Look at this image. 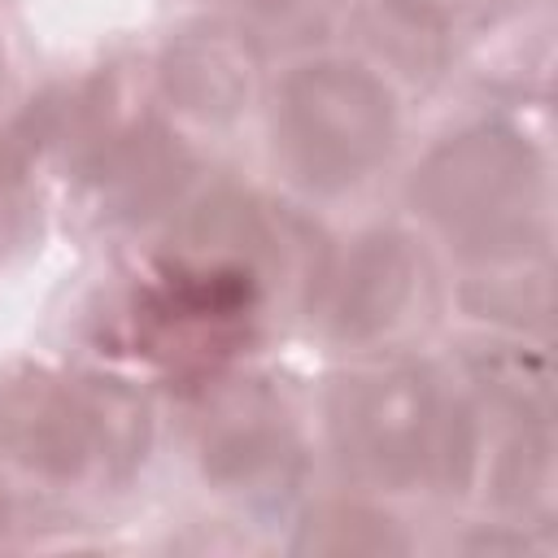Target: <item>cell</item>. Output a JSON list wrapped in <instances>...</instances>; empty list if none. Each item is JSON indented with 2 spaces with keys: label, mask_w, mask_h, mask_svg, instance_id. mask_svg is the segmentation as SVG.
Listing matches in <instances>:
<instances>
[{
  "label": "cell",
  "mask_w": 558,
  "mask_h": 558,
  "mask_svg": "<svg viewBox=\"0 0 558 558\" xmlns=\"http://www.w3.org/2000/svg\"><path fill=\"white\" fill-rule=\"evenodd\" d=\"M52 205L118 253L157 231L209 174V148L174 126L148 83L144 52H113L35 96Z\"/></svg>",
  "instance_id": "cell-1"
},
{
  "label": "cell",
  "mask_w": 558,
  "mask_h": 558,
  "mask_svg": "<svg viewBox=\"0 0 558 558\" xmlns=\"http://www.w3.org/2000/svg\"><path fill=\"white\" fill-rule=\"evenodd\" d=\"M161 397L92 357H13L0 366V480L13 493L92 506L122 497L148 471Z\"/></svg>",
  "instance_id": "cell-2"
},
{
  "label": "cell",
  "mask_w": 558,
  "mask_h": 558,
  "mask_svg": "<svg viewBox=\"0 0 558 558\" xmlns=\"http://www.w3.org/2000/svg\"><path fill=\"white\" fill-rule=\"evenodd\" d=\"M549 109L480 105L436 131L405 170V218L453 270L554 257Z\"/></svg>",
  "instance_id": "cell-3"
},
{
  "label": "cell",
  "mask_w": 558,
  "mask_h": 558,
  "mask_svg": "<svg viewBox=\"0 0 558 558\" xmlns=\"http://www.w3.org/2000/svg\"><path fill=\"white\" fill-rule=\"evenodd\" d=\"M266 161L279 192L323 209L362 196L405 135V92L349 44H301L266 61Z\"/></svg>",
  "instance_id": "cell-4"
},
{
  "label": "cell",
  "mask_w": 558,
  "mask_h": 558,
  "mask_svg": "<svg viewBox=\"0 0 558 558\" xmlns=\"http://www.w3.org/2000/svg\"><path fill=\"white\" fill-rule=\"evenodd\" d=\"M174 445L196 493L248 532L288 523L318 480L314 392L244 362L174 401Z\"/></svg>",
  "instance_id": "cell-5"
},
{
  "label": "cell",
  "mask_w": 558,
  "mask_h": 558,
  "mask_svg": "<svg viewBox=\"0 0 558 558\" xmlns=\"http://www.w3.org/2000/svg\"><path fill=\"white\" fill-rule=\"evenodd\" d=\"M449 379L423 349L336 357L314 392L318 458L336 484L410 506L436 501Z\"/></svg>",
  "instance_id": "cell-6"
},
{
  "label": "cell",
  "mask_w": 558,
  "mask_h": 558,
  "mask_svg": "<svg viewBox=\"0 0 558 558\" xmlns=\"http://www.w3.org/2000/svg\"><path fill=\"white\" fill-rule=\"evenodd\" d=\"M449 305L445 257L405 218H371L331 253L305 314V336L336 357L423 349Z\"/></svg>",
  "instance_id": "cell-7"
},
{
  "label": "cell",
  "mask_w": 558,
  "mask_h": 558,
  "mask_svg": "<svg viewBox=\"0 0 558 558\" xmlns=\"http://www.w3.org/2000/svg\"><path fill=\"white\" fill-rule=\"evenodd\" d=\"M144 61L161 113L201 144L231 135L240 122H248V113H257L266 48L235 13H201L179 22L157 48L144 52Z\"/></svg>",
  "instance_id": "cell-8"
},
{
  "label": "cell",
  "mask_w": 558,
  "mask_h": 558,
  "mask_svg": "<svg viewBox=\"0 0 558 558\" xmlns=\"http://www.w3.org/2000/svg\"><path fill=\"white\" fill-rule=\"evenodd\" d=\"M554 0H480L458 17L449 78L462 74L480 105L549 109Z\"/></svg>",
  "instance_id": "cell-9"
},
{
  "label": "cell",
  "mask_w": 558,
  "mask_h": 558,
  "mask_svg": "<svg viewBox=\"0 0 558 558\" xmlns=\"http://www.w3.org/2000/svg\"><path fill=\"white\" fill-rule=\"evenodd\" d=\"M283 527L288 536H279V549L292 554H410L423 545L405 506L344 484H314Z\"/></svg>",
  "instance_id": "cell-10"
},
{
  "label": "cell",
  "mask_w": 558,
  "mask_h": 558,
  "mask_svg": "<svg viewBox=\"0 0 558 558\" xmlns=\"http://www.w3.org/2000/svg\"><path fill=\"white\" fill-rule=\"evenodd\" d=\"M52 214V183L44 166V131L35 105L22 100L0 118V270L39 248Z\"/></svg>",
  "instance_id": "cell-11"
},
{
  "label": "cell",
  "mask_w": 558,
  "mask_h": 558,
  "mask_svg": "<svg viewBox=\"0 0 558 558\" xmlns=\"http://www.w3.org/2000/svg\"><path fill=\"white\" fill-rule=\"evenodd\" d=\"M449 305H453L475 331H501V336L549 340L554 257L510 262V266H484V270H453Z\"/></svg>",
  "instance_id": "cell-12"
},
{
  "label": "cell",
  "mask_w": 558,
  "mask_h": 558,
  "mask_svg": "<svg viewBox=\"0 0 558 558\" xmlns=\"http://www.w3.org/2000/svg\"><path fill=\"white\" fill-rule=\"evenodd\" d=\"M13 109V48H9V35L0 26V118Z\"/></svg>",
  "instance_id": "cell-13"
},
{
  "label": "cell",
  "mask_w": 558,
  "mask_h": 558,
  "mask_svg": "<svg viewBox=\"0 0 558 558\" xmlns=\"http://www.w3.org/2000/svg\"><path fill=\"white\" fill-rule=\"evenodd\" d=\"M196 4H205L209 13H240V9L248 13V9L257 4V0H196Z\"/></svg>",
  "instance_id": "cell-14"
},
{
  "label": "cell",
  "mask_w": 558,
  "mask_h": 558,
  "mask_svg": "<svg viewBox=\"0 0 558 558\" xmlns=\"http://www.w3.org/2000/svg\"><path fill=\"white\" fill-rule=\"evenodd\" d=\"M427 4H436V9L449 13V17H462V13H471L480 0H427Z\"/></svg>",
  "instance_id": "cell-15"
},
{
  "label": "cell",
  "mask_w": 558,
  "mask_h": 558,
  "mask_svg": "<svg viewBox=\"0 0 558 558\" xmlns=\"http://www.w3.org/2000/svg\"><path fill=\"white\" fill-rule=\"evenodd\" d=\"M0 497H4V480H0Z\"/></svg>",
  "instance_id": "cell-16"
},
{
  "label": "cell",
  "mask_w": 558,
  "mask_h": 558,
  "mask_svg": "<svg viewBox=\"0 0 558 558\" xmlns=\"http://www.w3.org/2000/svg\"><path fill=\"white\" fill-rule=\"evenodd\" d=\"M257 4H262V0H257ZM257 4H253V9H257Z\"/></svg>",
  "instance_id": "cell-17"
},
{
  "label": "cell",
  "mask_w": 558,
  "mask_h": 558,
  "mask_svg": "<svg viewBox=\"0 0 558 558\" xmlns=\"http://www.w3.org/2000/svg\"><path fill=\"white\" fill-rule=\"evenodd\" d=\"M0 4H4V0H0Z\"/></svg>",
  "instance_id": "cell-18"
}]
</instances>
